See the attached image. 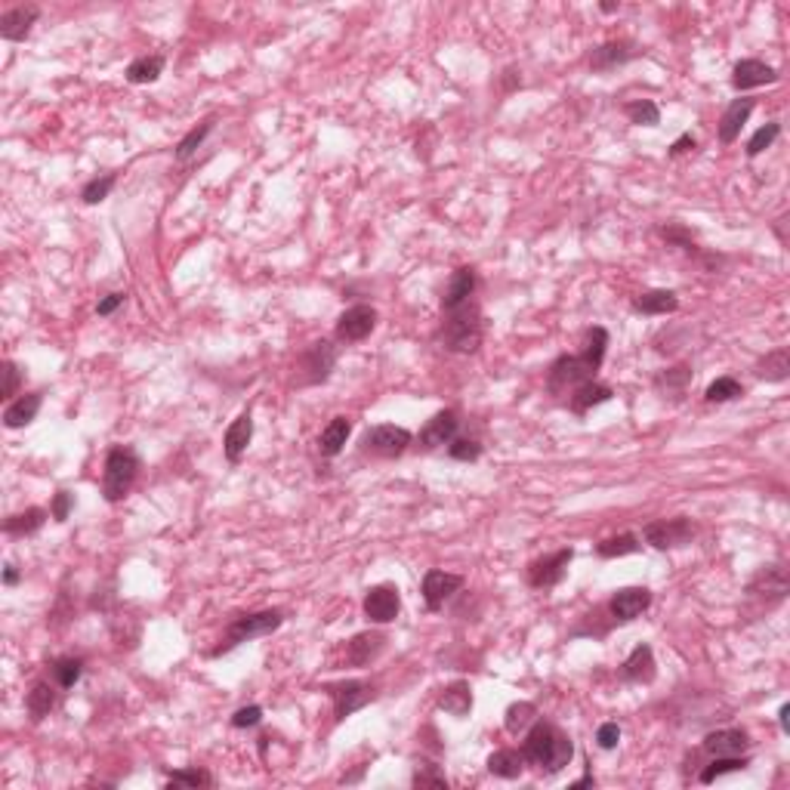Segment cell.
<instances>
[{
  "label": "cell",
  "mask_w": 790,
  "mask_h": 790,
  "mask_svg": "<svg viewBox=\"0 0 790 790\" xmlns=\"http://www.w3.org/2000/svg\"><path fill=\"white\" fill-rule=\"evenodd\" d=\"M522 756L528 766H537L546 775H559L575 756V744L559 726L544 720H535L525 732L522 741Z\"/></svg>",
  "instance_id": "1"
},
{
  "label": "cell",
  "mask_w": 790,
  "mask_h": 790,
  "mask_svg": "<svg viewBox=\"0 0 790 790\" xmlns=\"http://www.w3.org/2000/svg\"><path fill=\"white\" fill-rule=\"evenodd\" d=\"M439 337H442V346L447 352H457V355L479 352L485 337V321H482V306H479L476 296L454 309H442V331H439Z\"/></svg>",
  "instance_id": "2"
},
{
  "label": "cell",
  "mask_w": 790,
  "mask_h": 790,
  "mask_svg": "<svg viewBox=\"0 0 790 790\" xmlns=\"http://www.w3.org/2000/svg\"><path fill=\"white\" fill-rule=\"evenodd\" d=\"M140 476V454L130 445H115L105 454V470H102V497L109 504H121L136 485Z\"/></svg>",
  "instance_id": "3"
},
{
  "label": "cell",
  "mask_w": 790,
  "mask_h": 790,
  "mask_svg": "<svg viewBox=\"0 0 790 790\" xmlns=\"http://www.w3.org/2000/svg\"><path fill=\"white\" fill-rule=\"evenodd\" d=\"M281 624H285V611H281V609H266V611H254V615L235 617V621L226 627V636L220 640V645L210 651V657L229 655V651L238 649V645H245L250 640H260V636L275 633Z\"/></svg>",
  "instance_id": "4"
},
{
  "label": "cell",
  "mask_w": 790,
  "mask_h": 790,
  "mask_svg": "<svg viewBox=\"0 0 790 790\" xmlns=\"http://www.w3.org/2000/svg\"><path fill=\"white\" fill-rule=\"evenodd\" d=\"M599 367H592L581 352L577 355H562V359L552 361L550 377H546V390L552 395H568L571 390H577L587 380H596Z\"/></svg>",
  "instance_id": "5"
},
{
  "label": "cell",
  "mask_w": 790,
  "mask_h": 790,
  "mask_svg": "<svg viewBox=\"0 0 790 790\" xmlns=\"http://www.w3.org/2000/svg\"><path fill=\"white\" fill-rule=\"evenodd\" d=\"M334 361H337V346L318 340V343L306 346L302 355L296 359V383L300 386H318L331 377Z\"/></svg>",
  "instance_id": "6"
},
{
  "label": "cell",
  "mask_w": 790,
  "mask_h": 790,
  "mask_svg": "<svg viewBox=\"0 0 790 790\" xmlns=\"http://www.w3.org/2000/svg\"><path fill=\"white\" fill-rule=\"evenodd\" d=\"M697 528L689 516L661 519V522H649L642 528V541L651 544L655 550H676V546H689L695 541Z\"/></svg>",
  "instance_id": "7"
},
{
  "label": "cell",
  "mask_w": 790,
  "mask_h": 790,
  "mask_svg": "<svg viewBox=\"0 0 790 790\" xmlns=\"http://www.w3.org/2000/svg\"><path fill=\"white\" fill-rule=\"evenodd\" d=\"M411 442H414V436L405 430V426L380 423L365 432V439H361V451L377 454V457H401Z\"/></svg>",
  "instance_id": "8"
},
{
  "label": "cell",
  "mask_w": 790,
  "mask_h": 790,
  "mask_svg": "<svg viewBox=\"0 0 790 790\" xmlns=\"http://www.w3.org/2000/svg\"><path fill=\"white\" fill-rule=\"evenodd\" d=\"M325 691L331 695V701H334V716H337V722L349 720L355 710L367 707V704L374 701V689L367 686V682H361V680L331 682V686H325Z\"/></svg>",
  "instance_id": "9"
},
{
  "label": "cell",
  "mask_w": 790,
  "mask_h": 790,
  "mask_svg": "<svg viewBox=\"0 0 790 790\" xmlns=\"http://www.w3.org/2000/svg\"><path fill=\"white\" fill-rule=\"evenodd\" d=\"M380 315L374 306H367V302H359V306H349L343 315L337 318V340L340 343H359V340L371 337L374 327H377Z\"/></svg>",
  "instance_id": "10"
},
{
  "label": "cell",
  "mask_w": 790,
  "mask_h": 790,
  "mask_svg": "<svg viewBox=\"0 0 790 790\" xmlns=\"http://www.w3.org/2000/svg\"><path fill=\"white\" fill-rule=\"evenodd\" d=\"M571 559H575V550L565 546V550H556V552H550V556L531 562L528 565V584L535 590H550V587H556V584H562Z\"/></svg>",
  "instance_id": "11"
},
{
  "label": "cell",
  "mask_w": 790,
  "mask_h": 790,
  "mask_svg": "<svg viewBox=\"0 0 790 790\" xmlns=\"http://www.w3.org/2000/svg\"><path fill=\"white\" fill-rule=\"evenodd\" d=\"M361 609H365V617L371 624H392L401 611L399 587H395V584H377V587L365 592Z\"/></svg>",
  "instance_id": "12"
},
{
  "label": "cell",
  "mask_w": 790,
  "mask_h": 790,
  "mask_svg": "<svg viewBox=\"0 0 790 790\" xmlns=\"http://www.w3.org/2000/svg\"><path fill=\"white\" fill-rule=\"evenodd\" d=\"M464 587V575H451V571L432 568L423 577V602L430 611H442L445 602Z\"/></svg>",
  "instance_id": "13"
},
{
  "label": "cell",
  "mask_w": 790,
  "mask_h": 790,
  "mask_svg": "<svg viewBox=\"0 0 790 790\" xmlns=\"http://www.w3.org/2000/svg\"><path fill=\"white\" fill-rule=\"evenodd\" d=\"M649 605H651V590L621 587L615 596H611L609 611H611V617H615L617 624H630V621H636L642 611H649Z\"/></svg>",
  "instance_id": "14"
},
{
  "label": "cell",
  "mask_w": 790,
  "mask_h": 790,
  "mask_svg": "<svg viewBox=\"0 0 790 790\" xmlns=\"http://www.w3.org/2000/svg\"><path fill=\"white\" fill-rule=\"evenodd\" d=\"M747 596H766V609L769 605H778L785 602L787 596V575L781 565H766L754 581L747 584Z\"/></svg>",
  "instance_id": "15"
},
{
  "label": "cell",
  "mask_w": 790,
  "mask_h": 790,
  "mask_svg": "<svg viewBox=\"0 0 790 790\" xmlns=\"http://www.w3.org/2000/svg\"><path fill=\"white\" fill-rule=\"evenodd\" d=\"M778 77H781L778 69H772V65L760 62V59H741V62L735 65V71H732V87L738 90V93H744V90L775 84Z\"/></svg>",
  "instance_id": "16"
},
{
  "label": "cell",
  "mask_w": 790,
  "mask_h": 790,
  "mask_svg": "<svg viewBox=\"0 0 790 790\" xmlns=\"http://www.w3.org/2000/svg\"><path fill=\"white\" fill-rule=\"evenodd\" d=\"M37 16H41V10L31 4L12 6V10H6L4 16H0V37H4V41H12V44L25 41V37L31 35V25L37 22Z\"/></svg>",
  "instance_id": "17"
},
{
  "label": "cell",
  "mask_w": 790,
  "mask_h": 790,
  "mask_svg": "<svg viewBox=\"0 0 790 790\" xmlns=\"http://www.w3.org/2000/svg\"><path fill=\"white\" fill-rule=\"evenodd\" d=\"M457 426H460L457 411H451V407H447V411H439L432 420H426V426L420 430L417 439H420V445H423V447H445V445H451L454 439H457Z\"/></svg>",
  "instance_id": "18"
},
{
  "label": "cell",
  "mask_w": 790,
  "mask_h": 790,
  "mask_svg": "<svg viewBox=\"0 0 790 790\" xmlns=\"http://www.w3.org/2000/svg\"><path fill=\"white\" fill-rule=\"evenodd\" d=\"M386 649V636L377 633V630H367V633H359L346 642V664L352 667H371L380 657V651Z\"/></svg>",
  "instance_id": "19"
},
{
  "label": "cell",
  "mask_w": 790,
  "mask_h": 790,
  "mask_svg": "<svg viewBox=\"0 0 790 790\" xmlns=\"http://www.w3.org/2000/svg\"><path fill=\"white\" fill-rule=\"evenodd\" d=\"M250 439H254V414L245 411L232 420V426H229L226 436H222V451H226L229 464H238V460L245 457Z\"/></svg>",
  "instance_id": "20"
},
{
  "label": "cell",
  "mask_w": 790,
  "mask_h": 790,
  "mask_svg": "<svg viewBox=\"0 0 790 790\" xmlns=\"http://www.w3.org/2000/svg\"><path fill=\"white\" fill-rule=\"evenodd\" d=\"M657 673V664H655V651H651L649 642H640L633 651L627 655V661L621 664V676L627 682H651Z\"/></svg>",
  "instance_id": "21"
},
{
  "label": "cell",
  "mask_w": 790,
  "mask_h": 790,
  "mask_svg": "<svg viewBox=\"0 0 790 790\" xmlns=\"http://www.w3.org/2000/svg\"><path fill=\"white\" fill-rule=\"evenodd\" d=\"M704 750L710 756H741L750 750V735L744 729H720L704 738Z\"/></svg>",
  "instance_id": "22"
},
{
  "label": "cell",
  "mask_w": 790,
  "mask_h": 790,
  "mask_svg": "<svg viewBox=\"0 0 790 790\" xmlns=\"http://www.w3.org/2000/svg\"><path fill=\"white\" fill-rule=\"evenodd\" d=\"M754 109H756V99H750V96L732 99V105H729L726 115H722V121H720V142L732 146V142L741 136V130H744V124H747V117L754 115Z\"/></svg>",
  "instance_id": "23"
},
{
  "label": "cell",
  "mask_w": 790,
  "mask_h": 790,
  "mask_svg": "<svg viewBox=\"0 0 790 790\" xmlns=\"http://www.w3.org/2000/svg\"><path fill=\"white\" fill-rule=\"evenodd\" d=\"M476 287H479L476 269H472V266H460L457 272L451 275V281L445 285L442 309H454V306H460V302L472 300V296H476Z\"/></svg>",
  "instance_id": "24"
},
{
  "label": "cell",
  "mask_w": 790,
  "mask_h": 790,
  "mask_svg": "<svg viewBox=\"0 0 790 790\" xmlns=\"http://www.w3.org/2000/svg\"><path fill=\"white\" fill-rule=\"evenodd\" d=\"M41 405H44V395L41 392L19 395V399H12L10 405H6L4 426H6V430H22V426L35 423V417H37V411H41Z\"/></svg>",
  "instance_id": "25"
},
{
  "label": "cell",
  "mask_w": 790,
  "mask_h": 790,
  "mask_svg": "<svg viewBox=\"0 0 790 790\" xmlns=\"http://www.w3.org/2000/svg\"><path fill=\"white\" fill-rule=\"evenodd\" d=\"M611 395H615V390L605 383H596V380H587V383H581L577 390L568 392V407L577 414V417H584L587 411H592V407L605 405V401H611Z\"/></svg>",
  "instance_id": "26"
},
{
  "label": "cell",
  "mask_w": 790,
  "mask_h": 790,
  "mask_svg": "<svg viewBox=\"0 0 790 790\" xmlns=\"http://www.w3.org/2000/svg\"><path fill=\"white\" fill-rule=\"evenodd\" d=\"M636 56V44L633 41H609L602 47L592 50L590 56V69L592 71H611L615 65H624L627 59Z\"/></svg>",
  "instance_id": "27"
},
{
  "label": "cell",
  "mask_w": 790,
  "mask_h": 790,
  "mask_svg": "<svg viewBox=\"0 0 790 790\" xmlns=\"http://www.w3.org/2000/svg\"><path fill=\"white\" fill-rule=\"evenodd\" d=\"M439 710H445L447 716H457V720L470 716V710H472V689H470V682L457 680V682H451V686H445L442 695H439Z\"/></svg>",
  "instance_id": "28"
},
{
  "label": "cell",
  "mask_w": 790,
  "mask_h": 790,
  "mask_svg": "<svg viewBox=\"0 0 790 790\" xmlns=\"http://www.w3.org/2000/svg\"><path fill=\"white\" fill-rule=\"evenodd\" d=\"M525 766H528V762H525L522 750H512V747L497 750V754L488 756V772L494 775V778H504V781L522 778Z\"/></svg>",
  "instance_id": "29"
},
{
  "label": "cell",
  "mask_w": 790,
  "mask_h": 790,
  "mask_svg": "<svg viewBox=\"0 0 790 790\" xmlns=\"http://www.w3.org/2000/svg\"><path fill=\"white\" fill-rule=\"evenodd\" d=\"M349 436H352V420H349V417H334L331 423L321 430L318 451L325 454V457H337V454L346 447Z\"/></svg>",
  "instance_id": "30"
},
{
  "label": "cell",
  "mask_w": 790,
  "mask_h": 790,
  "mask_svg": "<svg viewBox=\"0 0 790 790\" xmlns=\"http://www.w3.org/2000/svg\"><path fill=\"white\" fill-rule=\"evenodd\" d=\"M680 309V296L673 291H645L633 300V312L640 315H673Z\"/></svg>",
  "instance_id": "31"
},
{
  "label": "cell",
  "mask_w": 790,
  "mask_h": 790,
  "mask_svg": "<svg viewBox=\"0 0 790 790\" xmlns=\"http://www.w3.org/2000/svg\"><path fill=\"white\" fill-rule=\"evenodd\" d=\"M44 522H47V510H41V506H28L25 512H16V516H10L4 522V531L10 537H25V535H37V531L44 528Z\"/></svg>",
  "instance_id": "32"
},
{
  "label": "cell",
  "mask_w": 790,
  "mask_h": 790,
  "mask_svg": "<svg viewBox=\"0 0 790 790\" xmlns=\"http://www.w3.org/2000/svg\"><path fill=\"white\" fill-rule=\"evenodd\" d=\"M787 374H790V352L785 346L766 352V359L756 365V377L766 380V383H785Z\"/></svg>",
  "instance_id": "33"
},
{
  "label": "cell",
  "mask_w": 790,
  "mask_h": 790,
  "mask_svg": "<svg viewBox=\"0 0 790 790\" xmlns=\"http://www.w3.org/2000/svg\"><path fill=\"white\" fill-rule=\"evenodd\" d=\"M52 707H56V689H52L50 682H35L28 691V697H25V710H28V716L35 722H41L52 713Z\"/></svg>",
  "instance_id": "34"
},
{
  "label": "cell",
  "mask_w": 790,
  "mask_h": 790,
  "mask_svg": "<svg viewBox=\"0 0 790 790\" xmlns=\"http://www.w3.org/2000/svg\"><path fill=\"white\" fill-rule=\"evenodd\" d=\"M750 766V756L741 754V756H713V760L707 762V766L701 769V775H697V781L701 785H713L716 778H722V775L729 772H744V769Z\"/></svg>",
  "instance_id": "35"
},
{
  "label": "cell",
  "mask_w": 790,
  "mask_h": 790,
  "mask_svg": "<svg viewBox=\"0 0 790 790\" xmlns=\"http://www.w3.org/2000/svg\"><path fill=\"white\" fill-rule=\"evenodd\" d=\"M537 720V707L531 701H516L506 707L504 713V729L510 735H525L528 732V726Z\"/></svg>",
  "instance_id": "36"
},
{
  "label": "cell",
  "mask_w": 790,
  "mask_h": 790,
  "mask_svg": "<svg viewBox=\"0 0 790 790\" xmlns=\"http://www.w3.org/2000/svg\"><path fill=\"white\" fill-rule=\"evenodd\" d=\"M164 75V56H140L127 65V81L130 84H155Z\"/></svg>",
  "instance_id": "37"
},
{
  "label": "cell",
  "mask_w": 790,
  "mask_h": 790,
  "mask_svg": "<svg viewBox=\"0 0 790 790\" xmlns=\"http://www.w3.org/2000/svg\"><path fill=\"white\" fill-rule=\"evenodd\" d=\"M50 673H52V682H56L59 689H75L77 682H81V676H84V661H81V657H75V655L56 657V661H52V667H50Z\"/></svg>",
  "instance_id": "38"
},
{
  "label": "cell",
  "mask_w": 790,
  "mask_h": 790,
  "mask_svg": "<svg viewBox=\"0 0 790 790\" xmlns=\"http://www.w3.org/2000/svg\"><path fill=\"white\" fill-rule=\"evenodd\" d=\"M642 544L636 535H617V537H609V541L596 544V556L602 559H621V556H633V552H640Z\"/></svg>",
  "instance_id": "39"
},
{
  "label": "cell",
  "mask_w": 790,
  "mask_h": 790,
  "mask_svg": "<svg viewBox=\"0 0 790 790\" xmlns=\"http://www.w3.org/2000/svg\"><path fill=\"white\" fill-rule=\"evenodd\" d=\"M691 367L689 365H676V367H667V371H661L655 377V390L657 392H686V386L691 383Z\"/></svg>",
  "instance_id": "40"
},
{
  "label": "cell",
  "mask_w": 790,
  "mask_h": 790,
  "mask_svg": "<svg viewBox=\"0 0 790 790\" xmlns=\"http://www.w3.org/2000/svg\"><path fill=\"white\" fill-rule=\"evenodd\" d=\"M744 395V386L741 380L735 377H716L713 383L707 386V392H704V399L710 401V405H726V401H735Z\"/></svg>",
  "instance_id": "41"
},
{
  "label": "cell",
  "mask_w": 790,
  "mask_h": 790,
  "mask_svg": "<svg viewBox=\"0 0 790 790\" xmlns=\"http://www.w3.org/2000/svg\"><path fill=\"white\" fill-rule=\"evenodd\" d=\"M624 111H627L630 124H636V127H657L661 124V109L651 99H633Z\"/></svg>",
  "instance_id": "42"
},
{
  "label": "cell",
  "mask_w": 790,
  "mask_h": 790,
  "mask_svg": "<svg viewBox=\"0 0 790 790\" xmlns=\"http://www.w3.org/2000/svg\"><path fill=\"white\" fill-rule=\"evenodd\" d=\"M214 124H216V117H207V121H201V124H198V127L189 130V133L180 140V146H176V157H180V161H186V157H192L195 151L201 149V142L210 136V130H214Z\"/></svg>",
  "instance_id": "43"
},
{
  "label": "cell",
  "mask_w": 790,
  "mask_h": 790,
  "mask_svg": "<svg viewBox=\"0 0 790 790\" xmlns=\"http://www.w3.org/2000/svg\"><path fill=\"white\" fill-rule=\"evenodd\" d=\"M605 349H609V331H605V327H590V331H587V343H584L581 355L590 361L592 367H602Z\"/></svg>",
  "instance_id": "44"
},
{
  "label": "cell",
  "mask_w": 790,
  "mask_h": 790,
  "mask_svg": "<svg viewBox=\"0 0 790 790\" xmlns=\"http://www.w3.org/2000/svg\"><path fill=\"white\" fill-rule=\"evenodd\" d=\"M167 787H214V775L204 772V769H180V772H170Z\"/></svg>",
  "instance_id": "45"
},
{
  "label": "cell",
  "mask_w": 790,
  "mask_h": 790,
  "mask_svg": "<svg viewBox=\"0 0 790 790\" xmlns=\"http://www.w3.org/2000/svg\"><path fill=\"white\" fill-rule=\"evenodd\" d=\"M411 785L414 787H442V790H447V787H451V781H447V775L436 766V762H423V766L414 769Z\"/></svg>",
  "instance_id": "46"
},
{
  "label": "cell",
  "mask_w": 790,
  "mask_h": 790,
  "mask_svg": "<svg viewBox=\"0 0 790 790\" xmlns=\"http://www.w3.org/2000/svg\"><path fill=\"white\" fill-rule=\"evenodd\" d=\"M778 136H781V124H778V121H769L766 127H760L754 136H750V142H747V157H756V155H762V151H766V149H772V142L778 140Z\"/></svg>",
  "instance_id": "47"
},
{
  "label": "cell",
  "mask_w": 790,
  "mask_h": 790,
  "mask_svg": "<svg viewBox=\"0 0 790 790\" xmlns=\"http://www.w3.org/2000/svg\"><path fill=\"white\" fill-rule=\"evenodd\" d=\"M115 182H117V176H115V173H105V176H96V180H90L87 186H84V192H81L84 204H102L105 198L111 195Z\"/></svg>",
  "instance_id": "48"
},
{
  "label": "cell",
  "mask_w": 790,
  "mask_h": 790,
  "mask_svg": "<svg viewBox=\"0 0 790 790\" xmlns=\"http://www.w3.org/2000/svg\"><path fill=\"white\" fill-rule=\"evenodd\" d=\"M447 457L460 460V464H476V460L482 457V445H479L476 439H454V442L447 445Z\"/></svg>",
  "instance_id": "49"
},
{
  "label": "cell",
  "mask_w": 790,
  "mask_h": 790,
  "mask_svg": "<svg viewBox=\"0 0 790 790\" xmlns=\"http://www.w3.org/2000/svg\"><path fill=\"white\" fill-rule=\"evenodd\" d=\"M661 238L667 241V245H676V247L689 250V254H697L695 232H689V229H682V226H664L661 229Z\"/></svg>",
  "instance_id": "50"
},
{
  "label": "cell",
  "mask_w": 790,
  "mask_h": 790,
  "mask_svg": "<svg viewBox=\"0 0 790 790\" xmlns=\"http://www.w3.org/2000/svg\"><path fill=\"white\" fill-rule=\"evenodd\" d=\"M260 722H262V707H256V704H247V707H241L232 713L235 729H256Z\"/></svg>",
  "instance_id": "51"
},
{
  "label": "cell",
  "mask_w": 790,
  "mask_h": 790,
  "mask_svg": "<svg viewBox=\"0 0 790 790\" xmlns=\"http://www.w3.org/2000/svg\"><path fill=\"white\" fill-rule=\"evenodd\" d=\"M617 741H621V726H617V722H602V726L596 729V744L602 750H615Z\"/></svg>",
  "instance_id": "52"
},
{
  "label": "cell",
  "mask_w": 790,
  "mask_h": 790,
  "mask_svg": "<svg viewBox=\"0 0 790 790\" xmlns=\"http://www.w3.org/2000/svg\"><path fill=\"white\" fill-rule=\"evenodd\" d=\"M71 506H75V497H71L69 491H56V497H52V506H50V516L56 519V522H69Z\"/></svg>",
  "instance_id": "53"
},
{
  "label": "cell",
  "mask_w": 790,
  "mask_h": 790,
  "mask_svg": "<svg viewBox=\"0 0 790 790\" xmlns=\"http://www.w3.org/2000/svg\"><path fill=\"white\" fill-rule=\"evenodd\" d=\"M19 383H22V374H19L16 361H4V395L0 399H12L19 392Z\"/></svg>",
  "instance_id": "54"
},
{
  "label": "cell",
  "mask_w": 790,
  "mask_h": 790,
  "mask_svg": "<svg viewBox=\"0 0 790 790\" xmlns=\"http://www.w3.org/2000/svg\"><path fill=\"white\" fill-rule=\"evenodd\" d=\"M124 302H127V294H105L102 300L96 302V315H102V318H109V315H115L117 309L124 306Z\"/></svg>",
  "instance_id": "55"
},
{
  "label": "cell",
  "mask_w": 790,
  "mask_h": 790,
  "mask_svg": "<svg viewBox=\"0 0 790 790\" xmlns=\"http://www.w3.org/2000/svg\"><path fill=\"white\" fill-rule=\"evenodd\" d=\"M695 149H697V140H695V136H691V133H682L680 140H676L673 146L667 149V155H670V157H676V155H686V151H695Z\"/></svg>",
  "instance_id": "56"
},
{
  "label": "cell",
  "mask_w": 790,
  "mask_h": 790,
  "mask_svg": "<svg viewBox=\"0 0 790 790\" xmlns=\"http://www.w3.org/2000/svg\"><path fill=\"white\" fill-rule=\"evenodd\" d=\"M19 577H22V575H19V568H16V565H12V562H6V565H4V587H16V584H19Z\"/></svg>",
  "instance_id": "57"
},
{
  "label": "cell",
  "mask_w": 790,
  "mask_h": 790,
  "mask_svg": "<svg viewBox=\"0 0 790 790\" xmlns=\"http://www.w3.org/2000/svg\"><path fill=\"white\" fill-rule=\"evenodd\" d=\"M787 716H790V704H781V710H778V726H781V732H785V735H790V722H787Z\"/></svg>",
  "instance_id": "58"
},
{
  "label": "cell",
  "mask_w": 790,
  "mask_h": 790,
  "mask_svg": "<svg viewBox=\"0 0 790 790\" xmlns=\"http://www.w3.org/2000/svg\"><path fill=\"white\" fill-rule=\"evenodd\" d=\"M592 785H596V778H592V772H590V769H587V775H584V778H581V781H575V785H571V790H581V787H592Z\"/></svg>",
  "instance_id": "59"
},
{
  "label": "cell",
  "mask_w": 790,
  "mask_h": 790,
  "mask_svg": "<svg viewBox=\"0 0 790 790\" xmlns=\"http://www.w3.org/2000/svg\"><path fill=\"white\" fill-rule=\"evenodd\" d=\"M599 10H602V12H617V10H621V4H615V0H605V4H599Z\"/></svg>",
  "instance_id": "60"
}]
</instances>
